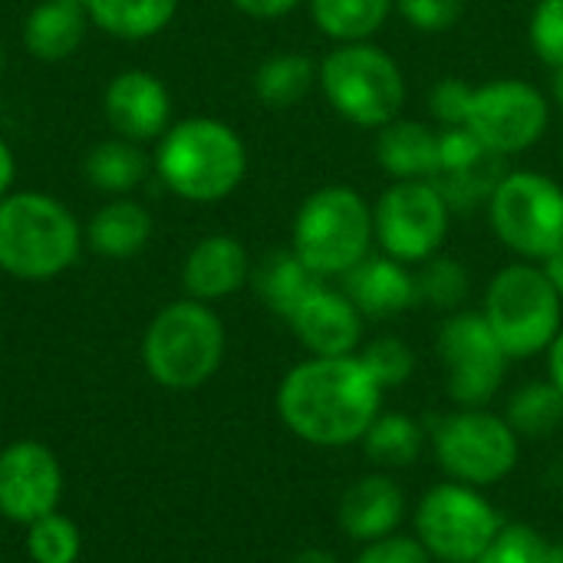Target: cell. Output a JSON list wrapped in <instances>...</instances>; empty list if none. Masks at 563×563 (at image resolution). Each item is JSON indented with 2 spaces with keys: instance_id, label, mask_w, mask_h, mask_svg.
I'll return each mask as SVG.
<instances>
[{
  "instance_id": "cell-1",
  "label": "cell",
  "mask_w": 563,
  "mask_h": 563,
  "mask_svg": "<svg viewBox=\"0 0 563 563\" xmlns=\"http://www.w3.org/2000/svg\"><path fill=\"white\" fill-rule=\"evenodd\" d=\"M383 412V386L360 356H310L277 386L280 422L307 445L346 449L363 442Z\"/></svg>"
},
{
  "instance_id": "cell-2",
  "label": "cell",
  "mask_w": 563,
  "mask_h": 563,
  "mask_svg": "<svg viewBox=\"0 0 563 563\" xmlns=\"http://www.w3.org/2000/svg\"><path fill=\"white\" fill-rule=\"evenodd\" d=\"M155 172L172 195L211 205L234 195L244 181L247 148L228 122L195 115L168 125L158 139Z\"/></svg>"
},
{
  "instance_id": "cell-3",
  "label": "cell",
  "mask_w": 563,
  "mask_h": 563,
  "mask_svg": "<svg viewBox=\"0 0 563 563\" xmlns=\"http://www.w3.org/2000/svg\"><path fill=\"white\" fill-rule=\"evenodd\" d=\"M82 231L73 211L40 191H16L0 201V271L20 280H49L79 257Z\"/></svg>"
},
{
  "instance_id": "cell-4",
  "label": "cell",
  "mask_w": 563,
  "mask_h": 563,
  "mask_svg": "<svg viewBox=\"0 0 563 563\" xmlns=\"http://www.w3.org/2000/svg\"><path fill=\"white\" fill-rule=\"evenodd\" d=\"M373 205L350 185H323L294 214L290 247L323 280L350 274L373 254Z\"/></svg>"
},
{
  "instance_id": "cell-5",
  "label": "cell",
  "mask_w": 563,
  "mask_h": 563,
  "mask_svg": "<svg viewBox=\"0 0 563 563\" xmlns=\"http://www.w3.org/2000/svg\"><path fill=\"white\" fill-rule=\"evenodd\" d=\"M320 89L330 109L360 129H383L402 115V66L376 43H336L320 63Z\"/></svg>"
},
{
  "instance_id": "cell-6",
  "label": "cell",
  "mask_w": 563,
  "mask_h": 563,
  "mask_svg": "<svg viewBox=\"0 0 563 563\" xmlns=\"http://www.w3.org/2000/svg\"><path fill=\"white\" fill-rule=\"evenodd\" d=\"M224 360V323L201 300H178L155 313L142 340V363L165 389L205 386Z\"/></svg>"
},
{
  "instance_id": "cell-7",
  "label": "cell",
  "mask_w": 563,
  "mask_h": 563,
  "mask_svg": "<svg viewBox=\"0 0 563 563\" xmlns=\"http://www.w3.org/2000/svg\"><path fill=\"white\" fill-rule=\"evenodd\" d=\"M485 320L508 360H531L548 353L563 327V297L544 267L518 261L501 267L485 290Z\"/></svg>"
},
{
  "instance_id": "cell-8",
  "label": "cell",
  "mask_w": 563,
  "mask_h": 563,
  "mask_svg": "<svg viewBox=\"0 0 563 563\" xmlns=\"http://www.w3.org/2000/svg\"><path fill=\"white\" fill-rule=\"evenodd\" d=\"M432 449L452 482L488 488L518 468L521 439L505 416L488 412L485 406H459L455 412L435 419Z\"/></svg>"
},
{
  "instance_id": "cell-9",
  "label": "cell",
  "mask_w": 563,
  "mask_h": 563,
  "mask_svg": "<svg viewBox=\"0 0 563 563\" xmlns=\"http://www.w3.org/2000/svg\"><path fill=\"white\" fill-rule=\"evenodd\" d=\"M488 218L511 254L544 264L563 244V188L541 172H505L488 201Z\"/></svg>"
},
{
  "instance_id": "cell-10",
  "label": "cell",
  "mask_w": 563,
  "mask_h": 563,
  "mask_svg": "<svg viewBox=\"0 0 563 563\" xmlns=\"http://www.w3.org/2000/svg\"><path fill=\"white\" fill-rule=\"evenodd\" d=\"M412 525L435 563H478L505 521L478 488L449 478L422 495Z\"/></svg>"
},
{
  "instance_id": "cell-11",
  "label": "cell",
  "mask_w": 563,
  "mask_h": 563,
  "mask_svg": "<svg viewBox=\"0 0 563 563\" xmlns=\"http://www.w3.org/2000/svg\"><path fill=\"white\" fill-rule=\"evenodd\" d=\"M548 125H551V102L534 82L492 79L485 86H472L459 129H468L492 152L508 158L538 145Z\"/></svg>"
},
{
  "instance_id": "cell-12",
  "label": "cell",
  "mask_w": 563,
  "mask_h": 563,
  "mask_svg": "<svg viewBox=\"0 0 563 563\" xmlns=\"http://www.w3.org/2000/svg\"><path fill=\"white\" fill-rule=\"evenodd\" d=\"M435 350L445 369V393L455 406H488L498 396L511 360L485 313H449L439 327Z\"/></svg>"
},
{
  "instance_id": "cell-13",
  "label": "cell",
  "mask_w": 563,
  "mask_h": 563,
  "mask_svg": "<svg viewBox=\"0 0 563 563\" xmlns=\"http://www.w3.org/2000/svg\"><path fill=\"white\" fill-rule=\"evenodd\" d=\"M452 208L432 181H393L373 205L376 244L402 264L435 257L449 238Z\"/></svg>"
},
{
  "instance_id": "cell-14",
  "label": "cell",
  "mask_w": 563,
  "mask_h": 563,
  "mask_svg": "<svg viewBox=\"0 0 563 563\" xmlns=\"http://www.w3.org/2000/svg\"><path fill=\"white\" fill-rule=\"evenodd\" d=\"M505 172V155L492 152L468 129H442L439 165L429 181L449 201L452 214H475L482 205L488 208Z\"/></svg>"
},
{
  "instance_id": "cell-15",
  "label": "cell",
  "mask_w": 563,
  "mask_h": 563,
  "mask_svg": "<svg viewBox=\"0 0 563 563\" xmlns=\"http://www.w3.org/2000/svg\"><path fill=\"white\" fill-rule=\"evenodd\" d=\"M63 495L56 455L40 442H16L0 452V515L16 525H33L53 515Z\"/></svg>"
},
{
  "instance_id": "cell-16",
  "label": "cell",
  "mask_w": 563,
  "mask_h": 563,
  "mask_svg": "<svg viewBox=\"0 0 563 563\" xmlns=\"http://www.w3.org/2000/svg\"><path fill=\"white\" fill-rule=\"evenodd\" d=\"M106 122L129 142H152L168 132L172 96L165 82L148 69H122L109 79L102 96Z\"/></svg>"
},
{
  "instance_id": "cell-17",
  "label": "cell",
  "mask_w": 563,
  "mask_h": 563,
  "mask_svg": "<svg viewBox=\"0 0 563 563\" xmlns=\"http://www.w3.org/2000/svg\"><path fill=\"white\" fill-rule=\"evenodd\" d=\"M287 323L310 356H356L363 346L366 317L343 290L320 284Z\"/></svg>"
},
{
  "instance_id": "cell-18",
  "label": "cell",
  "mask_w": 563,
  "mask_h": 563,
  "mask_svg": "<svg viewBox=\"0 0 563 563\" xmlns=\"http://www.w3.org/2000/svg\"><path fill=\"white\" fill-rule=\"evenodd\" d=\"M340 290L356 303L366 320H396L409 307L419 303L416 274L409 264L389 254L363 257L350 274L340 277Z\"/></svg>"
},
{
  "instance_id": "cell-19",
  "label": "cell",
  "mask_w": 563,
  "mask_h": 563,
  "mask_svg": "<svg viewBox=\"0 0 563 563\" xmlns=\"http://www.w3.org/2000/svg\"><path fill=\"white\" fill-rule=\"evenodd\" d=\"M406 518V492L389 472H373L353 482L340 498V531L350 541L369 544L399 531Z\"/></svg>"
},
{
  "instance_id": "cell-20",
  "label": "cell",
  "mask_w": 563,
  "mask_h": 563,
  "mask_svg": "<svg viewBox=\"0 0 563 563\" xmlns=\"http://www.w3.org/2000/svg\"><path fill=\"white\" fill-rule=\"evenodd\" d=\"M251 280L247 247L231 234H211L198 241L181 267V284L191 300L211 303L238 294Z\"/></svg>"
},
{
  "instance_id": "cell-21",
  "label": "cell",
  "mask_w": 563,
  "mask_h": 563,
  "mask_svg": "<svg viewBox=\"0 0 563 563\" xmlns=\"http://www.w3.org/2000/svg\"><path fill=\"white\" fill-rule=\"evenodd\" d=\"M442 132L419 119H393L376 135V165L393 181H429L439 165Z\"/></svg>"
},
{
  "instance_id": "cell-22",
  "label": "cell",
  "mask_w": 563,
  "mask_h": 563,
  "mask_svg": "<svg viewBox=\"0 0 563 563\" xmlns=\"http://www.w3.org/2000/svg\"><path fill=\"white\" fill-rule=\"evenodd\" d=\"M86 23L89 13L82 7L63 0H43L23 20V46L40 63L69 59L86 36Z\"/></svg>"
},
{
  "instance_id": "cell-23",
  "label": "cell",
  "mask_w": 563,
  "mask_h": 563,
  "mask_svg": "<svg viewBox=\"0 0 563 563\" xmlns=\"http://www.w3.org/2000/svg\"><path fill=\"white\" fill-rule=\"evenodd\" d=\"M251 284L271 313L290 320V313L323 284V277L313 274L290 247L264 254V261L251 271Z\"/></svg>"
},
{
  "instance_id": "cell-24",
  "label": "cell",
  "mask_w": 563,
  "mask_h": 563,
  "mask_svg": "<svg viewBox=\"0 0 563 563\" xmlns=\"http://www.w3.org/2000/svg\"><path fill=\"white\" fill-rule=\"evenodd\" d=\"M148 238H152V214L129 198H119L102 211H96L86 228L89 247L112 261L135 257L148 244Z\"/></svg>"
},
{
  "instance_id": "cell-25",
  "label": "cell",
  "mask_w": 563,
  "mask_h": 563,
  "mask_svg": "<svg viewBox=\"0 0 563 563\" xmlns=\"http://www.w3.org/2000/svg\"><path fill=\"white\" fill-rule=\"evenodd\" d=\"M426 429L402 412H379L373 426L363 435V452L376 465V472H399L422 459L426 449Z\"/></svg>"
},
{
  "instance_id": "cell-26",
  "label": "cell",
  "mask_w": 563,
  "mask_h": 563,
  "mask_svg": "<svg viewBox=\"0 0 563 563\" xmlns=\"http://www.w3.org/2000/svg\"><path fill=\"white\" fill-rule=\"evenodd\" d=\"M393 10L396 0H310V16L317 30L333 43L373 40L386 26Z\"/></svg>"
},
{
  "instance_id": "cell-27",
  "label": "cell",
  "mask_w": 563,
  "mask_h": 563,
  "mask_svg": "<svg viewBox=\"0 0 563 563\" xmlns=\"http://www.w3.org/2000/svg\"><path fill=\"white\" fill-rule=\"evenodd\" d=\"M86 13L109 36L148 40L175 20L178 0H86Z\"/></svg>"
},
{
  "instance_id": "cell-28",
  "label": "cell",
  "mask_w": 563,
  "mask_h": 563,
  "mask_svg": "<svg viewBox=\"0 0 563 563\" xmlns=\"http://www.w3.org/2000/svg\"><path fill=\"white\" fill-rule=\"evenodd\" d=\"M320 82V66L303 53H274L254 73V96L267 109H290L297 106L313 86Z\"/></svg>"
},
{
  "instance_id": "cell-29",
  "label": "cell",
  "mask_w": 563,
  "mask_h": 563,
  "mask_svg": "<svg viewBox=\"0 0 563 563\" xmlns=\"http://www.w3.org/2000/svg\"><path fill=\"white\" fill-rule=\"evenodd\" d=\"M518 439H551L563 426V393L551 379L521 383L501 412Z\"/></svg>"
},
{
  "instance_id": "cell-30",
  "label": "cell",
  "mask_w": 563,
  "mask_h": 563,
  "mask_svg": "<svg viewBox=\"0 0 563 563\" xmlns=\"http://www.w3.org/2000/svg\"><path fill=\"white\" fill-rule=\"evenodd\" d=\"M148 172L145 152L129 139H109L89 148L86 155V178L92 188L109 195H125L135 185H142Z\"/></svg>"
},
{
  "instance_id": "cell-31",
  "label": "cell",
  "mask_w": 563,
  "mask_h": 563,
  "mask_svg": "<svg viewBox=\"0 0 563 563\" xmlns=\"http://www.w3.org/2000/svg\"><path fill=\"white\" fill-rule=\"evenodd\" d=\"M416 290H419V303L435 307L442 313H459V307L472 294V274L462 261L435 254V257L419 264Z\"/></svg>"
},
{
  "instance_id": "cell-32",
  "label": "cell",
  "mask_w": 563,
  "mask_h": 563,
  "mask_svg": "<svg viewBox=\"0 0 563 563\" xmlns=\"http://www.w3.org/2000/svg\"><path fill=\"white\" fill-rule=\"evenodd\" d=\"M356 356L363 360V366L369 369V376L383 386V393L386 389H399L416 373V353H412V346L406 340L393 336V333H383V336L369 340Z\"/></svg>"
},
{
  "instance_id": "cell-33",
  "label": "cell",
  "mask_w": 563,
  "mask_h": 563,
  "mask_svg": "<svg viewBox=\"0 0 563 563\" xmlns=\"http://www.w3.org/2000/svg\"><path fill=\"white\" fill-rule=\"evenodd\" d=\"M26 551L33 563H76L79 528L63 515H43L26 531Z\"/></svg>"
},
{
  "instance_id": "cell-34",
  "label": "cell",
  "mask_w": 563,
  "mask_h": 563,
  "mask_svg": "<svg viewBox=\"0 0 563 563\" xmlns=\"http://www.w3.org/2000/svg\"><path fill=\"white\" fill-rule=\"evenodd\" d=\"M554 548L558 544L531 525H501L478 563H551Z\"/></svg>"
},
{
  "instance_id": "cell-35",
  "label": "cell",
  "mask_w": 563,
  "mask_h": 563,
  "mask_svg": "<svg viewBox=\"0 0 563 563\" xmlns=\"http://www.w3.org/2000/svg\"><path fill=\"white\" fill-rule=\"evenodd\" d=\"M528 40L544 66L563 69V0H538L531 10Z\"/></svg>"
},
{
  "instance_id": "cell-36",
  "label": "cell",
  "mask_w": 563,
  "mask_h": 563,
  "mask_svg": "<svg viewBox=\"0 0 563 563\" xmlns=\"http://www.w3.org/2000/svg\"><path fill=\"white\" fill-rule=\"evenodd\" d=\"M396 10L419 33H445L462 20L465 0H396Z\"/></svg>"
},
{
  "instance_id": "cell-37",
  "label": "cell",
  "mask_w": 563,
  "mask_h": 563,
  "mask_svg": "<svg viewBox=\"0 0 563 563\" xmlns=\"http://www.w3.org/2000/svg\"><path fill=\"white\" fill-rule=\"evenodd\" d=\"M468 92L472 86L459 76H445L432 86L429 92V109L432 115L439 119L442 129H459L462 125V115H465V102H468Z\"/></svg>"
},
{
  "instance_id": "cell-38",
  "label": "cell",
  "mask_w": 563,
  "mask_h": 563,
  "mask_svg": "<svg viewBox=\"0 0 563 563\" xmlns=\"http://www.w3.org/2000/svg\"><path fill=\"white\" fill-rule=\"evenodd\" d=\"M353 563H435L429 558V551L406 534H389L379 541L363 544V551L356 554Z\"/></svg>"
},
{
  "instance_id": "cell-39",
  "label": "cell",
  "mask_w": 563,
  "mask_h": 563,
  "mask_svg": "<svg viewBox=\"0 0 563 563\" xmlns=\"http://www.w3.org/2000/svg\"><path fill=\"white\" fill-rule=\"evenodd\" d=\"M231 3L254 20H277V16H287L290 10H297L303 0H231Z\"/></svg>"
},
{
  "instance_id": "cell-40",
  "label": "cell",
  "mask_w": 563,
  "mask_h": 563,
  "mask_svg": "<svg viewBox=\"0 0 563 563\" xmlns=\"http://www.w3.org/2000/svg\"><path fill=\"white\" fill-rule=\"evenodd\" d=\"M548 379L563 393V327L561 333H558V340L548 350Z\"/></svg>"
},
{
  "instance_id": "cell-41",
  "label": "cell",
  "mask_w": 563,
  "mask_h": 563,
  "mask_svg": "<svg viewBox=\"0 0 563 563\" xmlns=\"http://www.w3.org/2000/svg\"><path fill=\"white\" fill-rule=\"evenodd\" d=\"M13 175H16V162H13V152L10 145L0 139V201L10 195V185H13Z\"/></svg>"
},
{
  "instance_id": "cell-42",
  "label": "cell",
  "mask_w": 563,
  "mask_h": 563,
  "mask_svg": "<svg viewBox=\"0 0 563 563\" xmlns=\"http://www.w3.org/2000/svg\"><path fill=\"white\" fill-rule=\"evenodd\" d=\"M541 267H544L548 280L554 284V290L563 297V244L554 251V254H551V257H548V261H544V264H541Z\"/></svg>"
},
{
  "instance_id": "cell-43",
  "label": "cell",
  "mask_w": 563,
  "mask_h": 563,
  "mask_svg": "<svg viewBox=\"0 0 563 563\" xmlns=\"http://www.w3.org/2000/svg\"><path fill=\"white\" fill-rule=\"evenodd\" d=\"M294 563H343L333 551H327V548H307V551H300Z\"/></svg>"
},
{
  "instance_id": "cell-44",
  "label": "cell",
  "mask_w": 563,
  "mask_h": 563,
  "mask_svg": "<svg viewBox=\"0 0 563 563\" xmlns=\"http://www.w3.org/2000/svg\"><path fill=\"white\" fill-rule=\"evenodd\" d=\"M554 102L563 109V69H554Z\"/></svg>"
},
{
  "instance_id": "cell-45",
  "label": "cell",
  "mask_w": 563,
  "mask_h": 563,
  "mask_svg": "<svg viewBox=\"0 0 563 563\" xmlns=\"http://www.w3.org/2000/svg\"><path fill=\"white\" fill-rule=\"evenodd\" d=\"M551 563H563V544L561 548H554V558H551Z\"/></svg>"
},
{
  "instance_id": "cell-46",
  "label": "cell",
  "mask_w": 563,
  "mask_h": 563,
  "mask_svg": "<svg viewBox=\"0 0 563 563\" xmlns=\"http://www.w3.org/2000/svg\"><path fill=\"white\" fill-rule=\"evenodd\" d=\"M63 3H76V7H82V10H86V0H63Z\"/></svg>"
},
{
  "instance_id": "cell-47",
  "label": "cell",
  "mask_w": 563,
  "mask_h": 563,
  "mask_svg": "<svg viewBox=\"0 0 563 563\" xmlns=\"http://www.w3.org/2000/svg\"><path fill=\"white\" fill-rule=\"evenodd\" d=\"M0 73H3V43H0Z\"/></svg>"
}]
</instances>
